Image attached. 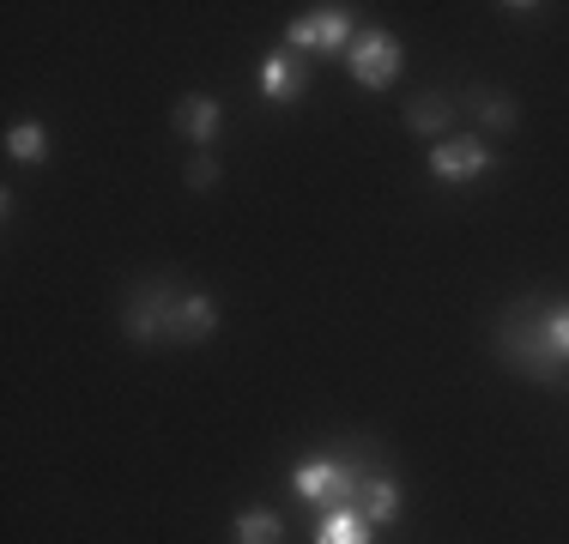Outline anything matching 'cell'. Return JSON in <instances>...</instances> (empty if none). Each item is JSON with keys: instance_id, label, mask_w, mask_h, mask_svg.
I'll return each instance as SVG.
<instances>
[{"instance_id": "1", "label": "cell", "mask_w": 569, "mask_h": 544, "mask_svg": "<svg viewBox=\"0 0 569 544\" xmlns=\"http://www.w3.org/2000/svg\"><path fill=\"white\" fill-rule=\"evenodd\" d=\"M497 357H503L515 375L539 381V387H563L569 381V363L558 357V345H551V333H546V309L515 303L509 315L497 321Z\"/></svg>"}, {"instance_id": "2", "label": "cell", "mask_w": 569, "mask_h": 544, "mask_svg": "<svg viewBox=\"0 0 569 544\" xmlns=\"http://www.w3.org/2000/svg\"><path fill=\"white\" fill-rule=\"evenodd\" d=\"M176 309H182V284L176 279H140L121 296V333L133 345H176Z\"/></svg>"}, {"instance_id": "3", "label": "cell", "mask_w": 569, "mask_h": 544, "mask_svg": "<svg viewBox=\"0 0 569 544\" xmlns=\"http://www.w3.org/2000/svg\"><path fill=\"white\" fill-rule=\"evenodd\" d=\"M363 472H370V454H346V460H303L297 466V496L309 502V508H351L358 502V484Z\"/></svg>"}, {"instance_id": "4", "label": "cell", "mask_w": 569, "mask_h": 544, "mask_svg": "<svg viewBox=\"0 0 569 544\" xmlns=\"http://www.w3.org/2000/svg\"><path fill=\"white\" fill-rule=\"evenodd\" d=\"M346 67L363 91H388L406 67V49H400V37H388V31H358L346 49Z\"/></svg>"}, {"instance_id": "5", "label": "cell", "mask_w": 569, "mask_h": 544, "mask_svg": "<svg viewBox=\"0 0 569 544\" xmlns=\"http://www.w3.org/2000/svg\"><path fill=\"white\" fill-rule=\"evenodd\" d=\"M284 43L297 54H340L351 49V7H309L284 24Z\"/></svg>"}, {"instance_id": "6", "label": "cell", "mask_w": 569, "mask_h": 544, "mask_svg": "<svg viewBox=\"0 0 569 544\" xmlns=\"http://www.w3.org/2000/svg\"><path fill=\"white\" fill-rule=\"evenodd\" d=\"M261 98L279 103V109H291V103L309 98V61L291 43L267 49V61H261Z\"/></svg>"}, {"instance_id": "7", "label": "cell", "mask_w": 569, "mask_h": 544, "mask_svg": "<svg viewBox=\"0 0 569 544\" xmlns=\"http://www.w3.org/2000/svg\"><path fill=\"white\" fill-rule=\"evenodd\" d=\"M491 163H497L491 145L467 133V140H442L437 152H430V175H437V182H479Z\"/></svg>"}, {"instance_id": "8", "label": "cell", "mask_w": 569, "mask_h": 544, "mask_svg": "<svg viewBox=\"0 0 569 544\" xmlns=\"http://www.w3.org/2000/svg\"><path fill=\"white\" fill-rule=\"evenodd\" d=\"M176 133H188V140L200 145V152H212V140H219L224 128V103L207 98V91H188V98H176Z\"/></svg>"}, {"instance_id": "9", "label": "cell", "mask_w": 569, "mask_h": 544, "mask_svg": "<svg viewBox=\"0 0 569 544\" xmlns=\"http://www.w3.org/2000/svg\"><path fill=\"white\" fill-rule=\"evenodd\" d=\"M351 508H358L370 526H388V521L400 514V484L388 478V472L370 466V472H363V484H358V502H351Z\"/></svg>"}, {"instance_id": "10", "label": "cell", "mask_w": 569, "mask_h": 544, "mask_svg": "<svg viewBox=\"0 0 569 544\" xmlns=\"http://www.w3.org/2000/svg\"><path fill=\"white\" fill-rule=\"evenodd\" d=\"M212 326H219V303L207 291H182V309H176V345H207Z\"/></svg>"}, {"instance_id": "11", "label": "cell", "mask_w": 569, "mask_h": 544, "mask_svg": "<svg viewBox=\"0 0 569 544\" xmlns=\"http://www.w3.org/2000/svg\"><path fill=\"white\" fill-rule=\"evenodd\" d=\"M316 544H376V526L358 508H333L316 521Z\"/></svg>"}, {"instance_id": "12", "label": "cell", "mask_w": 569, "mask_h": 544, "mask_svg": "<svg viewBox=\"0 0 569 544\" xmlns=\"http://www.w3.org/2000/svg\"><path fill=\"white\" fill-rule=\"evenodd\" d=\"M467 103H472V115H479V128H491V133H515V128H521V109H515V98H509V91H491V85H479Z\"/></svg>"}, {"instance_id": "13", "label": "cell", "mask_w": 569, "mask_h": 544, "mask_svg": "<svg viewBox=\"0 0 569 544\" xmlns=\"http://www.w3.org/2000/svg\"><path fill=\"white\" fill-rule=\"evenodd\" d=\"M449 121H455V98H449V91H425V98L406 103V128H412V133H442Z\"/></svg>"}, {"instance_id": "14", "label": "cell", "mask_w": 569, "mask_h": 544, "mask_svg": "<svg viewBox=\"0 0 569 544\" xmlns=\"http://www.w3.org/2000/svg\"><path fill=\"white\" fill-rule=\"evenodd\" d=\"M7 152H12V163H49V133H43V121H19V128L7 133Z\"/></svg>"}, {"instance_id": "15", "label": "cell", "mask_w": 569, "mask_h": 544, "mask_svg": "<svg viewBox=\"0 0 569 544\" xmlns=\"http://www.w3.org/2000/svg\"><path fill=\"white\" fill-rule=\"evenodd\" d=\"M284 538V521L273 508H242L237 514V544H279Z\"/></svg>"}, {"instance_id": "16", "label": "cell", "mask_w": 569, "mask_h": 544, "mask_svg": "<svg viewBox=\"0 0 569 544\" xmlns=\"http://www.w3.org/2000/svg\"><path fill=\"white\" fill-rule=\"evenodd\" d=\"M546 333H551V345H558V357L569 363V303H551L546 309Z\"/></svg>"}, {"instance_id": "17", "label": "cell", "mask_w": 569, "mask_h": 544, "mask_svg": "<svg viewBox=\"0 0 569 544\" xmlns=\"http://www.w3.org/2000/svg\"><path fill=\"white\" fill-rule=\"evenodd\" d=\"M212 182H219V163H212V152H200L188 163V188H212Z\"/></svg>"}]
</instances>
